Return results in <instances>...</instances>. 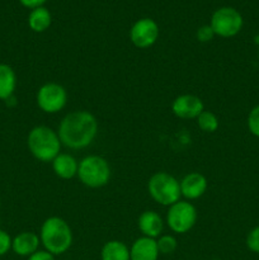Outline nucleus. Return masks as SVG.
Here are the masks:
<instances>
[{
  "instance_id": "obj_27",
  "label": "nucleus",
  "mask_w": 259,
  "mask_h": 260,
  "mask_svg": "<svg viewBox=\"0 0 259 260\" xmlns=\"http://www.w3.org/2000/svg\"><path fill=\"white\" fill-rule=\"evenodd\" d=\"M213 260H218V259H213Z\"/></svg>"
},
{
  "instance_id": "obj_25",
  "label": "nucleus",
  "mask_w": 259,
  "mask_h": 260,
  "mask_svg": "<svg viewBox=\"0 0 259 260\" xmlns=\"http://www.w3.org/2000/svg\"><path fill=\"white\" fill-rule=\"evenodd\" d=\"M53 256L55 255L48 253L47 250H37L36 253H33L32 255L28 256V260H55Z\"/></svg>"
},
{
  "instance_id": "obj_11",
  "label": "nucleus",
  "mask_w": 259,
  "mask_h": 260,
  "mask_svg": "<svg viewBox=\"0 0 259 260\" xmlns=\"http://www.w3.org/2000/svg\"><path fill=\"white\" fill-rule=\"evenodd\" d=\"M179 183L180 193L187 200H197L207 190V179L201 173H189Z\"/></svg>"
},
{
  "instance_id": "obj_7",
  "label": "nucleus",
  "mask_w": 259,
  "mask_h": 260,
  "mask_svg": "<svg viewBox=\"0 0 259 260\" xmlns=\"http://www.w3.org/2000/svg\"><path fill=\"white\" fill-rule=\"evenodd\" d=\"M197 210L187 201H178L172 205L167 213V223L175 234H185L196 225Z\"/></svg>"
},
{
  "instance_id": "obj_2",
  "label": "nucleus",
  "mask_w": 259,
  "mask_h": 260,
  "mask_svg": "<svg viewBox=\"0 0 259 260\" xmlns=\"http://www.w3.org/2000/svg\"><path fill=\"white\" fill-rule=\"evenodd\" d=\"M40 240L45 250L52 255L66 253L73 244V231L61 217H48L41 226Z\"/></svg>"
},
{
  "instance_id": "obj_26",
  "label": "nucleus",
  "mask_w": 259,
  "mask_h": 260,
  "mask_svg": "<svg viewBox=\"0 0 259 260\" xmlns=\"http://www.w3.org/2000/svg\"><path fill=\"white\" fill-rule=\"evenodd\" d=\"M20 4L24 5L25 8H30V9H35V8L42 7L47 0H19Z\"/></svg>"
},
{
  "instance_id": "obj_14",
  "label": "nucleus",
  "mask_w": 259,
  "mask_h": 260,
  "mask_svg": "<svg viewBox=\"0 0 259 260\" xmlns=\"http://www.w3.org/2000/svg\"><path fill=\"white\" fill-rule=\"evenodd\" d=\"M41 240L35 233H20L12 240V249L17 255L29 256L38 250Z\"/></svg>"
},
{
  "instance_id": "obj_1",
  "label": "nucleus",
  "mask_w": 259,
  "mask_h": 260,
  "mask_svg": "<svg viewBox=\"0 0 259 260\" xmlns=\"http://www.w3.org/2000/svg\"><path fill=\"white\" fill-rule=\"evenodd\" d=\"M98 134V121L88 111H74L66 114L58 126L61 144L73 150L89 146Z\"/></svg>"
},
{
  "instance_id": "obj_23",
  "label": "nucleus",
  "mask_w": 259,
  "mask_h": 260,
  "mask_svg": "<svg viewBox=\"0 0 259 260\" xmlns=\"http://www.w3.org/2000/svg\"><path fill=\"white\" fill-rule=\"evenodd\" d=\"M213 36H215V33H213L210 24L200 27L197 29V33H196V37H197V40L200 41V42H210L213 38Z\"/></svg>"
},
{
  "instance_id": "obj_16",
  "label": "nucleus",
  "mask_w": 259,
  "mask_h": 260,
  "mask_svg": "<svg viewBox=\"0 0 259 260\" xmlns=\"http://www.w3.org/2000/svg\"><path fill=\"white\" fill-rule=\"evenodd\" d=\"M17 86V76L14 70L7 63H0V99L12 98Z\"/></svg>"
},
{
  "instance_id": "obj_21",
  "label": "nucleus",
  "mask_w": 259,
  "mask_h": 260,
  "mask_svg": "<svg viewBox=\"0 0 259 260\" xmlns=\"http://www.w3.org/2000/svg\"><path fill=\"white\" fill-rule=\"evenodd\" d=\"M246 124H248V129L250 131V134L253 136L259 137V104L249 112Z\"/></svg>"
},
{
  "instance_id": "obj_24",
  "label": "nucleus",
  "mask_w": 259,
  "mask_h": 260,
  "mask_svg": "<svg viewBox=\"0 0 259 260\" xmlns=\"http://www.w3.org/2000/svg\"><path fill=\"white\" fill-rule=\"evenodd\" d=\"M12 240L9 234L4 230H0V256L5 255L12 249Z\"/></svg>"
},
{
  "instance_id": "obj_12",
  "label": "nucleus",
  "mask_w": 259,
  "mask_h": 260,
  "mask_svg": "<svg viewBox=\"0 0 259 260\" xmlns=\"http://www.w3.org/2000/svg\"><path fill=\"white\" fill-rule=\"evenodd\" d=\"M159 255L160 253L156 245V240L146 238V236L136 239L130 248L131 260H157Z\"/></svg>"
},
{
  "instance_id": "obj_20",
  "label": "nucleus",
  "mask_w": 259,
  "mask_h": 260,
  "mask_svg": "<svg viewBox=\"0 0 259 260\" xmlns=\"http://www.w3.org/2000/svg\"><path fill=\"white\" fill-rule=\"evenodd\" d=\"M157 249H159L160 254H164V255H168V254H173L175 250H177V239L172 235H160L159 239L156 240Z\"/></svg>"
},
{
  "instance_id": "obj_8",
  "label": "nucleus",
  "mask_w": 259,
  "mask_h": 260,
  "mask_svg": "<svg viewBox=\"0 0 259 260\" xmlns=\"http://www.w3.org/2000/svg\"><path fill=\"white\" fill-rule=\"evenodd\" d=\"M68 102V93L65 88L57 83L43 84L37 93V104L45 113H57Z\"/></svg>"
},
{
  "instance_id": "obj_22",
  "label": "nucleus",
  "mask_w": 259,
  "mask_h": 260,
  "mask_svg": "<svg viewBox=\"0 0 259 260\" xmlns=\"http://www.w3.org/2000/svg\"><path fill=\"white\" fill-rule=\"evenodd\" d=\"M246 246L250 251L259 254V225L249 231L246 236Z\"/></svg>"
},
{
  "instance_id": "obj_3",
  "label": "nucleus",
  "mask_w": 259,
  "mask_h": 260,
  "mask_svg": "<svg viewBox=\"0 0 259 260\" xmlns=\"http://www.w3.org/2000/svg\"><path fill=\"white\" fill-rule=\"evenodd\" d=\"M28 149L37 160L43 162L52 161L61 149V141L58 135L47 126L33 127L28 134Z\"/></svg>"
},
{
  "instance_id": "obj_6",
  "label": "nucleus",
  "mask_w": 259,
  "mask_h": 260,
  "mask_svg": "<svg viewBox=\"0 0 259 260\" xmlns=\"http://www.w3.org/2000/svg\"><path fill=\"white\" fill-rule=\"evenodd\" d=\"M243 24V15L231 7L218 8L211 17L210 23L215 36L222 38H231L238 35Z\"/></svg>"
},
{
  "instance_id": "obj_19",
  "label": "nucleus",
  "mask_w": 259,
  "mask_h": 260,
  "mask_svg": "<svg viewBox=\"0 0 259 260\" xmlns=\"http://www.w3.org/2000/svg\"><path fill=\"white\" fill-rule=\"evenodd\" d=\"M196 119H197L198 127L206 134H213V132L217 131L218 118L212 112L203 111Z\"/></svg>"
},
{
  "instance_id": "obj_15",
  "label": "nucleus",
  "mask_w": 259,
  "mask_h": 260,
  "mask_svg": "<svg viewBox=\"0 0 259 260\" xmlns=\"http://www.w3.org/2000/svg\"><path fill=\"white\" fill-rule=\"evenodd\" d=\"M52 169L55 174L61 179H71L78 175L79 162L73 155L70 154H58L52 160Z\"/></svg>"
},
{
  "instance_id": "obj_17",
  "label": "nucleus",
  "mask_w": 259,
  "mask_h": 260,
  "mask_svg": "<svg viewBox=\"0 0 259 260\" xmlns=\"http://www.w3.org/2000/svg\"><path fill=\"white\" fill-rule=\"evenodd\" d=\"M51 22H52V17L47 8L38 7L32 9L28 17V25L33 32L42 33L50 28Z\"/></svg>"
},
{
  "instance_id": "obj_5",
  "label": "nucleus",
  "mask_w": 259,
  "mask_h": 260,
  "mask_svg": "<svg viewBox=\"0 0 259 260\" xmlns=\"http://www.w3.org/2000/svg\"><path fill=\"white\" fill-rule=\"evenodd\" d=\"M78 177L89 188H102L111 179V167L104 157L89 155L79 162Z\"/></svg>"
},
{
  "instance_id": "obj_10",
  "label": "nucleus",
  "mask_w": 259,
  "mask_h": 260,
  "mask_svg": "<svg viewBox=\"0 0 259 260\" xmlns=\"http://www.w3.org/2000/svg\"><path fill=\"white\" fill-rule=\"evenodd\" d=\"M172 111L178 118L196 119L205 111V106L200 96L193 94H183L174 99Z\"/></svg>"
},
{
  "instance_id": "obj_9",
  "label": "nucleus",
  "mask_w": 259,
  "mask_h": 260,
  "mask_svg": "<svg viewBox=\"0 0 259 260\" xmlns=\"http://www.w3.org/2000/svg\"><path fill=\"white\" fill-rule=\"evenodd\" d=\"M159 38V25L151 18L136 20L130 29V40L137 48H149Z\"/></svg>"
},
{
  "instance_id": "obj_4",
  "label": "nucleus",
  "mask_w": 259,
  "mask_h": 260,
  "mask_svg": "<svg viewBox=\"0 0 259 260\" xmlns=\"http://www.w3.org/2000/svg\"><path fill=\"white\" fill-rule=\"evenodd\" d=\"M147 190L152 200L161 206L170 207L180 201V183L165 172L155 173L147 183Z\"/></svg>"
},
{
  "instance_id": "obj_18",
  "label": "nucleus",
  "mask_w": 259,
  "mask_h": 260,
  "mask_svg": "<svg viewBox=\"0 0 259 260\" xmlns=\"http://www.w3.org/2000/svg\"><path fill=\"white\" fill-rule=\"evenodd\" d=\"M102 260H131L130 249L124 243L118 240L107 241L101 250Z\"/></svg>"
},
{
  "instance_id": "obj_13",
  "label": "nucleus",
  "mask_w": 259,
  "mask_h": 260,
  "mask_svg": "<svg viewBox=\"0 0 259 260\" xmlns=\"http://www.w3.org/2000/svg\"><path fill=\"white\" fill-rule=\"evenodd\" d=\"M140 231L142 235L146 238L156 239L161 235L163 229H164V222H163L161 216L155 211H145L140 215L139 221H137Z\"/></svg>"
}]
</instances>
